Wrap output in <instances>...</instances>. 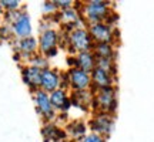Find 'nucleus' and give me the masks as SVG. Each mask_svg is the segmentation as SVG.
<instances>
[{"label": "nucleus", "instance_id": "423d86ee", "mask_svg": "<svg viewBox=\"0 0 154 142\" xmlns=\"http://www.w3.org/2000/svg\"><path fill=\"white\" fill-rule=\"evenodd\" d=\"M67 80H69V87L73 91H84L91 88V77L90 72L80 70L77 67H72L67 72Z\"/></svg>", "mask_w": 154, "mask_h": 142}, {"label": "nucleus", "instance_id": "4468645a", "mask_svg": "<svg viewBox=\"0 0 154 142\" xmlns=\"http://www.w3.org/2000/svg\"><path fill=\"white\" fill-rule=\"evenodd\" d=\"M42 135L44 137L46 142H59V141H63L66 139L67 134H66V129H61L59 126H56L54 124H46L42 129Z\"/></svg>", "mask_w": 154, "mask_h": 142}, {"label": "nucleus", "instance_id": "2eb2a0df", "mask_svg": "<svg viewBox=\"0 0 154 142\" xmlns=\"http://www.w3.org/2000/svg\"><path fill=\"white\" fill-rule=\"evenodd\" d=\"M42 72L43 71L36 68V67L29 66L23 68V81L33 90H40V80H42Z\"/></svg>", "mask_w": 154, "mask_h": 142}, {"label": "nucleus", "instance_id": "5701e85b", "mask_svg": "<svg viewBox=\"0 0 154 142\" xmlns=\"http://www.w3.org/2000/svg\"><path fill=\"white\" fill-rule=\"evenodd\" d=\"M80 142H106V138L101 137V135H97V134H88L86 137L83 138Z\"/></svg>", "mask_w": 154, "mask_h": 142}, {"label": "nucleus", "instance_id": "bb28decb", "mask_svg": "<svg viewBox=\"0 0 154 142\" xmlns=\"http://www.w3.org/2000/svg\"><path fill=\"white\" fill-rule=\"evenodd\" d=\"M0 10H2V3H0Z\"/></svg>", "mask_w": 154, "mask_h": 142}, {"label": "nucleus", "instance_id": "ddd939ff", "mask_svg": "<svg viewBox=\"0 0 154 142\" xmlns=\"http://www.w3.org/2000/svg\"><path fill=\"white\" fill-rule=\"evenodd\" d=\"M76 61V67L80 70L86 71V72H91L96 68V55L93 51H84V53H79L74 57Z\"/></svg>", "mask_w": 154, "mask_h": 142}, {"label": "nucleus", "instance_id": "dca6fc26", "mask_svg": "<svg viewBox=\"0 0 154 142\" xmlns=\"http://www.w3.org/2000/svg\"><path fill=\"white\" fill-rule=\"evenodd\" d=\"M66 134L72 138V141H82L87 135V125L83 121H73L66 126Z\"/></svg>", "mask_w": 154, "mask_h": 142}, {"label": "nucleus", "instance_id": "f03ea898", "mask_svg": "<svg viewBox=\"0 0 154 142\" xmlns=\"http://www.w3.org/2000/svg\"><path fill=\"white\" fill-rule=\"evenodd\" d=\"M114 87H107L94 91V107L97 112H104V114H111L117 108V95H116Z\"/></svg>", "mask_w": 154, "mask_h": 142}, {"label": "nucleus", "instance_id": "393cba45", "mask_svg": "<svg viewBox=\"0 0 154 142\" xmlns=\"http://www.w3.org/2000/svg\"><path fill=\"white\" fill-rule=\"evenodd\" d=\"M54 4L57 6V7H60L61 10H64V9L73 7V1H70V0H67V1H64V0H57V1H54Z\"/></svg>", "mask_w": 154, "mask_h": 142}, {"label": "nucleus", "instance_id": "1a4fd4ad", "mask_svg": "<svg viewBox=\"0 0 154 142\" xmlns=\"http://www.w3.org/2000/svg\"><path fill=\"white\" fill-rule=\"evenodd\" d=\"M61 84V75L59 74V71L47 68L43 70L42 72V80H40V90H43L44 93L51 94L53 91L59 90Z\"/></svg>", "mask_w": 154, "mask_h": 142}, {"label": "nucleus", "instance_id": "0eeeda50", "mask_svg": "<svg viewBox=\"0 0 154 142\" xmlns=\"http://www.w3.org/2000/svg\"><path fill=\"white\" fill-rule=\"evenodd\" d=\"M90 128L93 134L101 135V137H109L113 129V115L104 114V112H97L94 118L90 121Z\"/></svg>", "mask_w": 154, "mask_h": 142}, {"label": "nucleus", "instance_id": "6e6552de", "mask_svg": "<svg viewBox=\"0 0 154 142\" xmlns=\"http://www.w3.org/2000/svg\"><path fill=\"white\" fill-rule=\"evenodd\" d=\"M36 104H37V111L46 121H53L56 118V109L51 105L50 95L44 93L43 90L36 91Z\"/></svg>", "mask_w": 154, "mask_h": 142}, {"label": "nucleus", "instance_id": "412c9836", "mask_svg": "<svg viewBox=\"0 0 154 142\" xmlns=\"http://www.w3.org/2000/svg\"><path fill=\"white\" fill-rule=\"evenodd\" d=\"M32 67H36L38 70H47L49 68V60H47V57H44L43 54H34L32 58Z\"/></svg>", "mask_w": 154, "mask_h": 142}, {"label": "nucleus", "instance_id": "f257e3e1", "mask_svg": "<svg viewBox=\"0 0 154 142\" xmlns=\"http://www.w3.org/2000/svg\"><path fill=\"white\" fill-rule=\"evenodd\" d=\"M82 17L88 24L107 22L111 16V9L109 1L103 0H90L82 6Z\"/></svg>", "mask_w": 154, "mask_h": 142}, {"label": "nucleus", "instance_id": "f8f14e48", "mask_svg": "<svg viewBox=\"0 0 154 142\" xmlns=\"http://www.w3.org/2000/svg\"><path fill=\"white\" fill-rule=\"evenodd\" d=\"M50 95V101H51V105L56 111H66V109L70 108V104H72V99L69 98L67 95V91L63 90V88H59L53 91Z\"/></svg>", "mask_w": 154, "mask_h": 142}, {"label": "nucleus", "instance_id": "6ab92c4d", "mask_svg": "<svg viewBox=\"0 0 154 142\" xmlns=\"http://www.w3.org/2000/svg\"><path fill=\"white\" fill-rule=\"evenodd\" d=\"M91 51L96 57H100V58H114V47L110 43L94 44Z\"/></svg>", "mask_w": 154, "mask_h": 142}, {"label": "nucleus", "instance_id": "a211bd4d", "mask_svg": "<svg viewBox=\"0 0 154 142\" xmlns=\"http://www.w3.org/2000/svg\"><path fill=\"white\" fill-rule=\"evenodd\" d=\"M37 47H38L37 40L33 38L32 36H30V37H26V38H20L19 43H17L19 51L24 55H32V57H33L34 53H36V50H37Z\"/></svg>", "mask_w": 154, "mask_h": 142}, {"label": "nucleus", "instance_id": "b1692460", "mask_svg": "<svg viewBox=\"0 0 154 142\" xmlns=\"http://www.w3.org/2000/svg\"><path fill=\"white\" fill-rule=\"evenodd\" d=\"M42 9L46 14H51V13H56L57 11V6L54 4V1H44Z\"/></svg>", "mask_w": 154, "mask_h": 142}, {"label": "nucleus", "instance_id": "39448f33", "mask_svg": "<svg viewBox=\"0 0 154 142\" xmlns=\"http://www.w3.org/2000/svg\"><path fill=\"white\" fill-rule=\"evenodd\" d=\"M90 37L93 38L94 44L99 43H110L113 44L114 40V28L111 24L107 23H94V24H88L87 28Z\"/></svg>", "mask_w": 154, "mask_h": 142}, {"label": "nucleus", "instance_id": "7ed1b4c3", "mask_svg": "<svg viewBox=\"0 0 154 142\" xmlns=\"http://www.w3.org/2000/svg\"><path fill=\"white\" fill-rule=\"evenodd\" d=\"M67 41H69V49L76 54L84 53V51H91L94 46L93 38L90 37V34L86 28L72 30L67 34Z\"/></svg>", "mask_w": 154, "mask_h": 142}, {"label": "nucleus", "instance_id": "f3484780", "mask_svg": "<svg viewBox=\"0 0 154 142\" xmlns=\"http://www.w3.org/2000/svg\"><path fill=\"white\" fill-rule=\"evenodd\" d=\"M73 102L79 107L87 108L90 105L94 104V93L90 90H84V91H73Z\"/></svg>", "mask_w": 154, "mask_h": 142}, {"label": "nucleus", "instance_id": "aec40b11", "mask_svg": "<svg viewBox=\"0 0 154 142\" xmlns=\"http://www.w3.org/2000/svg\"><path fill=\"white\" fill-rule=\"evenodd\" d=\"M96 67H99L101 70L107 71L114 75L116 74V64H114V58H100L96 57Z\"/></svg>", "mask_w": 154, "mask_h": 142}, {"label": "nucleus", "instance_id": "20e7f679", "mask_svg": "<svg viewBox=\"0 0 154 142\" xmlns=\"http://www.w3.org/2000/svg\"><path fill=\"white\" fill-rule=\"evenodd\" d=\"M60 41V36L59 33L53 30V28H46L44 31L40 34V40H38V47H40V53L44 57H51V55L57 54V44Z\"/></svg>", "mask_w": 154, "mask_h": 142}, {"label": "nucleus", "instance_id": "4be33fe9", "mask_svg": "<svg viewBox=\"0 0 154 142\" xmlns=\"http://www.w3.org/2000/svg\"><path fill=\"white\" fill-rule=\"evenodd\" d=\"M2 3V7H5L7 10H17L19 9V6H20V1H17V0H3V1H0Z\"/></svg>", "mask_w": 154, "mask_h": 142}, {"label": "nucleus", "instance_id": "a878e982", "mask_svg": "<svg viewBox=\"0 0 154 142\" xmlns=\"http://www.w3.org/2000/svg\"><path fill=\"white\" fill-rule=\"evenodd\" d=\"M59 142H73V141H72V139H67V138H66V139H63V141H59Z\"/></svg>", "mask_w": 154, "mask_h": 142}, {"label": "nucleus", "instance_id": "9d476101", "mask_svg": "<svg viewBox=\"0 0 154 142\" xmlns=\"http://www.w3.org/2000/svg\"><path fill=\"white\" fill-rule=\"evenodd\" d=\"M90 77H91V87L94 88V91L101 90V88L113 87L114 75L104 70H101V68H99V67H96V68L90 72Z\"/></svg>", "mask_w": 154, "mask_h": 142}, {"label": "nucleus", "instance_id": "9b49d317", "mask_svg": "<svg viewBox=\"0 0 154 142\" xmlns=\"http://www.w3.org/2000/svg\"><path fill=\"white\" fill-rule=\"evenodd\" d=\"M13 31L17 37L26 38L30 37L32 34V23H30V17L26 13H19L17 17L13 22Z\"/></svg>", "mask_w": 154, "mask_h": 142}]
</instances>
